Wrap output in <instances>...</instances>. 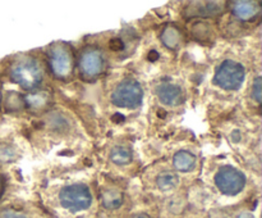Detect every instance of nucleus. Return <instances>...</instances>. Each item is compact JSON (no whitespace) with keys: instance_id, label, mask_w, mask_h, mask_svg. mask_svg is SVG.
Listing matches in <instances>:
<instances>
[{"instance_id":"nucleus-1","label":"nucleus","mask_w":262,"mask_h":218,"mask_svg":"<svg viewBox=\"0 0 262 218\" xmlns=\"http://www.w3.org/2000/svg\"><path fill=\"white\" fill-rule=\"evenodd\" d=\"M13 82L27 91L37 89L43 80V72L40 63L32 56H23L14 62L10 69Z\"/></svg>"},{"instance_id":"nucleus-2","label":"nucleus","mask_w":262,"mask_h":218,"mask_svg":"<svg viewBox=\"0 0 262 218\" xmlns=\"http://www.w3.org/2000/svg\"><path fill=\"white\" fill-rule=\"evenodd\" d=\"M59 202L61 207L69 212H82L91 207V190L87 185L81 184V182L68 185V186H64L59 192Z\"/></svg>"},{"instance_id":"nucleus-3","label":"nucleus","mask_w":262,"mask_h":218,"mask_svg":"<svg viewBox=\"0 0 262 218\" xmlns=\"http://www.w3.org/2000/svg\"><path fill=\"white\" fill-rule=\"evenodd\" d=\"M143 89L137 80L125 78L112 94V103L118 108L136 109L142 104Z\"/></svg>"},{"instance_id":"nucleus-4","label":"nucleus","mask_w":262,"mask_h":218,"mask_svg":"<svg viewBox=\"0 0 262 218\" xmlns=\"http://www.w3.org/2000/svg\"><path fill=\"white\" fill-rule=\"evenodd\" d=\"M245 67L233 59H225L216 68L214 74V84L223 90H238L245 82Z\"/></svg>"},{"instance_id":"nucleus-5","label":"nucleus","mask_w":262,"mask_h":218,"mask_svg":"<svg viewBox=\"0 0 262 218\" xmlns=\"http://www.w3.org/2000/svg\"><path fill=\"white\" fill-rule=\"evenodd\" d=\"M49 66L56 78H68L74 68V58L71 48L64 43L53 45L49 50Z\"/></svg>"},{"instance_id":"nucleus-6","label":"nucleus","mask_w":262,"mask_h":218,"mask_svg":"<svg viewBox=\"0 0 262 218\" xmlns=\"http://www.w3.org/2000/svg\"><path fill=\"white\" fill-rule=\"evenodd\" d=\"M215 185L222 194L235 196L246 186V176L242 171L233 166H223L215 174Z\"/></svg>"},{"instance_id":"nucleus-7","label":"nucleus","mask_w":262,"mask_h":218,"mask_svg":"<svg viewBox=\"0 0 262 218\" xmlns=\"http://www.w3.org/2000/svg\"><path fill=\"white\" fill-rule=\"evenodd\" d=\"M78 68L82 77L92 80L99 77L105 69V56L97 48H86L79 56Z\"/></svg>"},{"instance_id":"nucleus-8","label":"nucleus","mask_w":262,"mask_h":218,"mask_svg":"<svg viewBox=\"0 0 262 218\" xmlns=\"http://www.w3.org/2000/svg\"><path fill=\"white\" fill-rule=\"evenodd\" d=\"M156 95L159 100L166 107H177L184 100L183 90L179 85L173 82H163L156 87Z\"/></svg>"},{"instance_id":"nucleus-9","label":"nucleus","mask_w":262,"mask_h":218,"mask_svg":"<svg viewBox=\"0 0 262 218\" xmlns=\"http://www.w3.org/2000/svg\"><path fill=\"white\" fill-rule=\"evenodd\" d=\"M232 12L238 19L241 21H251L260 13V4L257 2H233Z\"/></svg>"},{"instance_id":"nucleus-10","label":"nucleus","mask_w":262,"mask_h":218,"mask_svg":"<svg viewBox=\"0 0 262 218\" xmlns=\"http://www.w3.org/2000/svg\"><path fill=\"white\" fill-rule=\"evenodd\" d=\"M174 168L179 172H191L196 168L197 159L193 153L188 150H179L173 156Z\"/></svg>"},{"instance_id":"nucleus-11","label":"nucleus","mask_w":262,"mask_h":218,"mask_svg":"<svg viewBox=\"0 0 262 218\" xmlns=\"http://www.w3.org/2000/svg\"><path fill=\"white\" fill-rule=\"evenodd\" d=\"M164 45L169 49H177L182 43V33L176 26H166L160 35Z\"/></svg>"},{"instance_id":"nucleus-12","label":"nucleus","mask_w":262,"mask_h":218,"mask_svg":"<svg viewBox=\"0 0 262 218\" xmlns=\"http://www.w3.org/2000/svg\"><path fill=\"white\" fill-rule=\"evenodd\" d=\"M110 161L117 166H125V164L130 163L133 158L132 150L128 146L124 145H117L110 150L109 154Z\"/></svg>"},{"instance_id":"nucleus-13","label":"nucleus","mask_w":262,"mask_h":218,"mask_svg":"<svg viewBox=\"0 0 262 218\" xmlns=\"http://www.w3.org/2000/svg\"><path fill=\"white\" fill-rule=\"evenodd\" d=\"M179 179L178 174L173 171H164L160 172L156 177V186L161 190V191H170L174 190L178 185Z\"/></svg>"},{"instance_id":"nucleus-14","label":"nucleus","mask_w":262,"mask_h":218,"mask_svg":"<svg viewBox=\"0 0 262 218\" xmlns=\"http://www.w3.org/2000/svg\"><path fill=\"white\" fill-rule=\"evenodd\" d=\"M102 205H104L106 209L114 210L118 209L119 207H122L123 204V194L117 189H109L106 191L102 192Z\"/></svg>"},{"instance_id":"nucleus-15","label":"nucleus","mask_w":262,"mask_h":218,"mask_svg":"<svg viewBox=\"0 0 262 218\" xmlns=\"http://www.w3.org/2000/svg\"><path fill=\"white\" fill-rule=\"evenodd\" d=\"M15 149L10 145H0V162H10L15 158Z\"/></svg>"},{"instance_id":"nucleus-16","label":"nucleus","mask_w":262,"mask_h":218,"mask_svg":"<svg viewBox=\"0 0 262 218\" xmlns=\"http://www.w3.org/2000/svg\"><path fill=\"white\" fill-rule=\"evenodd\" d=\"M252 97L256 100L257 103H261V97H262V82H261V77H256L255 82H253L252 86Z\"/></svg>"},{"instance_id":"nucleus-17","label":"nucleus","mask_w":262,"mask_h":218,"mask_svg":"<svg viewBox=\"0 0 262 218\" xmlns=\"http://www.w3.org/2000/svg\"><path fill=\"white\" fill-rule=\"evenodd\" d=\"M0 218H27L25 214L19 212H14V210H5L0 214Z\"/></svg>"},{"instance_id":"nucleus-18","label":"nucleus","mask_w":262,"mask_h":218,"mask_svg":"<svg viewBox=\"0 0 262 218\" xmlns=\"http://www.w3.org/2000/svg\"><path fill=\"white\" fill-rule=\"evenodd\" d=\"M235 218H256V217L251 212H241L238 213Z\"/></svg>"},{"instance_id":"nucleus-19","label":"nucleus","mask_w":262,"mask_h":218,"mask_svg":"<svg viewBox=\"0 0 262 218\" xmlns=\"http://www.w3.org/2000/svg\"><path fill=\"white\" fill-rule=\"evenodd\" d=\"M230 137L233 138V141H235V143H238V141H239L241 138H242V136H241L239 131H238V130H235V131H233V132H232V135H230Z\"/></svg>"},{"instance_id":"nucleus-20","label":"nucleus","mask_w":262,"mask_h":218,"mask_svg":"<svg viewBox=\"0 0 262 218\" xmlns=\"http://www.w3.org/2000/svg\"><path fill=\"white\" fill-rule=\"evenodd\" d=\"M132 218H151V217L148 214H146V213H138V214L133 215Z\"/></svg>"},{"instance_id":"nucleus-21","label":"nucleus","mask_w":262,"mask_h":218,"mask_svg":"<svg viewBox=\"0 0 262 218\" xmlns=\"http://www.w3.org/2000/svg\"><path fill=\"white\" fill-rule=\"evenodd\" d=\"M0 99H2V97H0Z\"/></svg>"}]
</instances>
